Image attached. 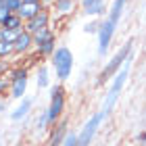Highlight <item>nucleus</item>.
<instances>
[{"label":"nucleus","mask_w":146,"mask_h":146,"mask_svg":"<svg viewBox=\"0 0 146 146\" xmlns=\"http://www.w3.org/2000/svg\"><path fill=\"white\" fill-rule=\"evenodd\" d=\"M125 2H127V0H113L107 17H104V21L100 23V29H98V54H107L109 46L113 42V36H115V29L119 25V19L123 15Z\"/></svg>","instance_id":"f257e3e1"},{"label":"nucleus","mask_w":146,"mask_h":146,"mask_svg":"<svg viewBox=\"0 0 146 146\" xmlns=\"http://www.w3.org/2000/svg\"><path fill=\"white\" fill-rule=\"evenodd\" d=\"M129 67H131V54L127 56V61L123 63V67L115 73V77H113V84H111V88H109V92H107V98H104V104H102V111H100L104 117H107L109 113L113 111V107H115L117 98H119V94H121L125 82H127V77H129Z\"/></svg>","instance_id":"f03ea898"},{"label":"nucleus","mask_w":146,"mask_h":146,"mask_svg":"<svg viewBox=\"0 0 146 146\" xmlns=\"http://www.w3.org/2000/svg\"><path fill=\"white\" fill-rule=\"evenodd\" d=\"M131 50H134V40H127V42L113 54L111 61L102 67V71L98 73V84H104V82H109V79L115 77V73L123 67V63L127 61V56L131 54Z\"/></svg>","instance_id":"7ed1b4c3"},{"label":"nucleus","mask_w":146,"mask_h":146,"mask_svg":"<svg viewBox=\"0 0 146 146\" xmlns=\"http://www.w3.org/2000/svg\"><path fill=\"white\" fill-rule=\"evenodd\" d=\"M50 61H52V67L56 71V79L58 82H67L71 77V71H73V52L67 46H56Z\"/></svg>","instance_id":"20e7f679"},{"label":"nucleus","mask_w":146,"mask_h":146,"mask_svg":"<svg viewBox=\"0 0 146 146\" xmlns=\"http://www.w3.org/2000/svg\"><path fill=\"white\" fill-rule=\"evenodd\" d=\"M63 111H65V90H63V86H54L50 92V104L46 109V113H48V125H54L61 119Z\"/></svg>","instance_id":"39448f33"},{"label":"nucleus","mask_w":146,"mask_h":146,"mask_svg":"<svg viewBox=\"0 0 146 146\" xmlns=\"http://www.w3.org/2000/svg\"><path fill=\"white\" fill-rule=\"evenodd\" d=\"M34 46L38 48V54L42 56H52V52L56 50V36L50 27L40 29L38 34H34Z\"/></svg>","instance_id":"423d86ee"},{"label":"nucleus","mask_w":146,"mask_h":146,"mask_svg":"<svg viewBox=\"0 0 146 146\" xmlns=\"http://www.w3.org/2000/svg\"><path fill=\"white\" fill-rule=\"evenodd\" d=\"M102 119H104L102 113H94V115H92L88 121H86L84 129L77 134V144H79V146H90V142L94 140V136H96L98 125L102 123Z\"/></svg>","instance_id":"0eeeda50"},{"label":"nucleus","mask_w":146,"mask_h":146,"mask_svg":"<svg viewBox=\"0 0 146 146\" xmlns=\"http://www.w3.org/2000/svg\"><path fill=\"white\" fill-rule=\"evenodd\" d=\"M48 23H50V13H48V9L44 6V9L40 11L36 17H31L29 21H25V27H23V29H25V31H29V34L34 36V34H38L40 29H44V27H50Z\"/></svg>","instance_id":"6e6552de"},{"label":"nucleus","mask_w":146,"mask_h":146,"mask_svg":"<svg viewBox=\"0 0 146 146\" xmlns=\"http://www.w3.org/2000/svg\"><path fill=\"white\" fill-rule=\"evenodd\" d=\"M82 13L88 17H100L107 11V0H82Z\"/></svg>","instance_id":"1a4fd4ad"},{"label":"nucleus","mask_w":146,"mask_h":146,"mask_svg":"<svg viewBox=\"0 0 146 146\" xmlns=\"http://www.w3.org/2000/svg\"><path fill=\"white\" fill-rule=\"evenodd\" d=\"M13 48H15V54H25V52H29V48H34V36L29 34V31H19L17 40L13 42Z\"/></svg>","instance_id":"9d476101"},{"label":"nucleus","mask_w":146,"mask_h":146,"mask_svg":"<svg viewBox=\"0 0 146 146\" xmlns=\"http://www.w3.org/2000/svg\"><path fill=\"white\" fill-rule=\"evenodd\" d=\"M42 9H44V4H42V2H23L17 15L21 17L23 21H29V19H31V17H36Z\"/></svg>","instance_id":"9b49d317"},{"label":"nucleus","mask_w":146,"mask_h":146,"mask_svg":"<svg viewBox=\"0 0 146 146\" xmlns=\"http://www.w3.org/2000/svg\"><path fill=\"white\" fill-rule=\"evenodd\" d=\"M0 27H4V29H15V31H23L25 21L17 15V13H11V15L6 17L2 23H0Z\"/></svg>","instance_id":"f8f14e48"},{"label":"nucleus","mask_w":146,"mask_h":146,"mask_svg":"<svg viewBox=\"0 0 146 146\" xmlns=\"http://www.w3.org/2000/svg\"><path fill=\"white\" fill-rule=\"evenodd\" d=\"M9 82H11V96L23 98L25 88H27V77H17V79H9Z\"/></svg>","instance_id":"ddd939ff"},{"label":"nucleus","mask_w":146,"mask_h":146,"mask_svg":"<svg viewBox=\"0 0 146 146\" xmlns=\"http://www.w3.org/2000/svg\"><path fill=\"white\" fill-rule=\"evenodd\" d=\"M54 11L56 15H71L75 11V0H54Z\"/></svg>","instance_id":"4468645a"},{"label":"nucleus","mask_w":146,"mask_h":146,"mask_svg":"<svg viewBox=\"0 0 146 146\" xmlns=\"http://www.w3.org/2000/svg\"><path fill=\"white\" fill-rule=\"evenodd\" d=\"M29 109H31V98H23V102L11 113V119H13V121H21V119L29 113Z\"/></svg>","instance_id":"2eb2a0df"},{"label":"nucleus","mask_w":146,"mask_h":146,"mask_svg":"<svg viewBox=\"0 0 146 146\" xmlns=\"http://www.w3.org/2000/svg\"><path fill=\"white\" fill-rule=\"evenodd\" d=\"M48 69L44 67V65H40L38 69V88H48Z\"/></svg>","instance_id":"dca6fc26"},{"label":"nucleus","mask_w":146,"mask_h":146,"mask_svg":"<svg viewBox=\"0 0 146 146\" xmlns=\"http://www.w3.org/2000/svg\"><path fill=\"white\" fill-rule=\"evenodd\" d=\"M9 54H15L13 42H6V40L0 38V58H4V56H9Z\"/></svg>","instance_id":"f3484780"},{"label":"nucleus","mask_w":146,"mask_h":146,"mask_svg":"<svg viewBox=\"0 0 146 146\" xmlns=\"http://www.w3.org/2000/svg\"><path fill=\"white\" fill-rule=\"evenodd\" d=\"M17 36H19V31H15V29H4V27H0V38L6 40V42H15Z\"/></svg>","instance_id":"a211bd4d"},{"label":"nucleus","mask_w":146,"mask_h":146,"mask_svg":"<svg viewBox=\"0 0 146 146\" xmlns=\"http://www.w3.org/2000/svg\"><path fill=\"white\" fill-rule=\"evenodd\" d=\"M21 4H23V0H4V6H6L11 13H19Z\"/></svg>","instance_id":"6ab92c4d"},{"label":"nucleus","mask_w":146,"mask_h":146,"mask_svg":"<svg viewBox=\"0 0 146 146\" xmlns=\"http://www.w3.org/2000/svg\"><path fill=\"white\" fill-rule=\"evenodd\" d=\"M98 29H100V23H98V21H90V23L84 27L86 34H96V36H98Z\"/></svg>","instance_id":"aec40b11"},{"label":"nucleus","mask_w":146,"mask_h":146,"mask_svg":"<svg viewBox=\"0 0 146 146\" xmlns=\"http://www.w3.org/2000/svg\"><path fill=\"white\" fill-rule=\"evenodd\" d=\"M61 146H79L77 144V134H67Z\"/></svg>","instance_id":"412c9836"},{"label":"nucleus","mask_w":146,"mask_h":146,"mask_svg":"<svg viewBox=\"0 0 146 146\" xmlns=\"http://www.w3.org/2000/svg\"><path fill=\"white\" fill-rule=\"evenodd\" d=\"M9 86H11L9 79H6V77H0V96L6 94V88H9Z\"/></svg>","instance_id":"4be33fe9"},{"label":"nucleus","mask_w":146,"mask_h":146,"mask_svg":"<svg viewBox=\"0 0 146 146\" xmlns=\"http://www.w3.org/2000/svg\"><path fill=\"white\" fill-rule=\"evenodd\" d=\"M9 15H11V11H9V9H6V6L2 4V6H0V23H2V21H4V19H6V17H9Z\"/></svg>","instance_id":"5701e85b"},{"label":"nucleus","mask_w":146,"mask_h":146,"mask_svg":"<svg viewBox=\"0 0 146 146\" xmlns=\"http://www.w3.org/2000/svg\"><path fill=\"white\" fill-rule=\"evenodd\" d=\"M138 142H140L142 146H146V129H144V131H140V136H138Z\"/></svg>","instance_id":"b1692460"},{"label":"nucleus","mask_w":146,"mask_h":146,"mask_svg":"<svg viewBox=\"0 0 146 146\" xmlns=\"http://www.w3.org/2000/svg\"><path fill=\"white\" fill-rule=\"evenodd\" d=\"M6 71V63L2 61V58H0V77H2V73Z\"/></svg>","instance_id":"393cba45"},{"label":"nucleus","mask_w":146,"mask_h":146,"mask_svg":"<svg viewBox=\"0 0 146 146\" xmlns=\"http://www.w3.org/2000/svg\"><path fill=\"white\" fill-rule=\"evenodd\" d=\"M40 2H42L44 6H50V4H54V0H40Z\"/></svg>","instance_id":"a878e982"},{"label":"nucleus","mask_w":146,"mask_h":146,"mask_svg":"<svg viewBox=\"0 0 146 146\" xmlns=\"http://www.w3.org/2000/svg\"><path fill=\"white\" fill-rule=\"evenodd\" d=\"M23 2H40V0H23Z\"/></svg>","instance_id":"bb28decb"},{"label":"nucleus","mask_w":146,"mask_h":146,"mask_svg":"<svg viewBox=\"0 0 146 146\" xmlns=\"http://www.w3.org/2000/svg\"><path fill=\"white\" fill-rule=\"evenodd\" d=\"M2 109H4V102H2V100H0V111H2Z\"/></svg>","instance_id":"cd10ccee"},{"label":"nucleus","mask_w":146,"mask_h":146,"mask_svg":"<svg viewBox=\"0 0 146 146\" xmlns=\"http://www.w3.org/2000/svg\"><path fill=\"white\" fill-rule=\"evenodd\" d=\"M2 4H4V0H0V6H2Z\"/></svg>","instance_id":"c85d7f7f"}]
</instances>
